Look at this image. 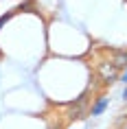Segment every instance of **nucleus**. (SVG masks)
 <instances>
[{
    "instance_id": "6",
    "label": "nucleus",
    "mask_w": 127,
    "mask_h": 129,
    "mask_svg": "<svg viewBox=\"0 0 127 129\" xmlns=\"http://www.w3.org/2000/svg\"><path fill=\"white\" fill-rule=\"evenodd\" d=\"M120 96H123V101H127V88L123 90V94H120Z\"/></svg>"
},
{
    "instance_id": "3",
    "label": "nucleus",
    "mask_w": 127,
    "mask_h": 129,
    "mask_svg": "<svg viewBox=\"0 0 127 129\" xmlns=\"http://www.w3.org/2000/svg\"><path fill=\"white\" fill-rule=\"evenodd\" d=\"M112 63H114V68H116V70H118V68L125 70L127 68V53H116V57H114Z\"/></svg>"
},
{
    "instance_id": "4",
    "label": "nucleus",
    "mask_w": 127,
    "mask_h": 129,
    "mask_svg": "<svg viewBox=\"0 0 127 129\" xmlns=\"http://www.w3.org/2000/svg\"><path fill=\"white\" fill-rule=\"evenodd\" d=\"M15 11H18V9H15ZM15 11H9V13H5V15H0V28H2V26H5V24H7V20H9V18H11V15L15 13Z\"/></svg>"
},
{
    "instance_id": "7",
    "label": "nucleus",
    "mask_w": 127,
    "mask_h": 129,
    "mask_svg": "<svg viewBox=\"0 0 127 129\" xmlns=\"http://www.w3.org/2000/svg\"><path fill=\"white\" fill-rule=\"evenodd\" d=\"M125 129H127V127H125Z\"/></svg>"
},
{
    "instance_id": "2",
    "label": "nucleus",
    "mask_w": 127,
    "mask_h": 129,
    "mask_svg": "<svg viewBox=\"0 0 127 129\" xmlns=\"http://www.w3.org/2000/svg\"><path fill=\"white\" fill-rule=\"evenodd\" d=\"M88 101H86V96H81V99H77V103H72L70 105V112H68V118H83V109H86Z\"/></svg>"
},
{
    "instance_id": "1",
    "label": "nucleus",
    "mask_w": 127,
    "mask_h": 129,
    "mask_svg": "<svg viewBox=\"0 0 127 129\" xmlns=\"http://www.w3.org/2000/svg\"><path fill=\"white\" fill-rule=\"evenodd\" d=\"M110 107V96H105V94H101L99 99H94V103H92V107H90V116H101L105 109Z\"/></svg>"
},
{
    "instance_id": "5",
    "label": "nucleus",
    "mask_w": 127,
    "mask_h": 129,
    "mask_svg": "<svg viewBox=\"0 0 127 129\" xmlns=\"http://www.w3.org/2000/svg\"><path fill=\"white\" fill-rule=\"evenodd\" d=\"M118 79H120L123 83H125V88H127V68L123 70V72H120V77H118Z\"/></svg>"
}]
</instances>
